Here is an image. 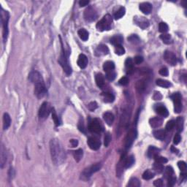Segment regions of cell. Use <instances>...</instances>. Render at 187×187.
<instances>
[{"label": "cell", "mask_w": 187, "mask_h": 187, "mask_svg": "<svg viewBox=\"0 0 187 187\" xmlns=\"http://www.w3.org/2000/svg\"><path fill=\"white\" fill-rule=\"evenodd\" d=\"M129 78L127 77H123V78H121L119 81V83L121 86H126V85L129 83Z\"/></svg>", "instance_id": "cell-54"}, {"label": "cell", "mask_w": 187, "mask_h": 187, "mask_svg": "<svg viewBox=\"0 0 187 187\" xmlns=\"http://www.w3.org/2000/svg\"><path fill=\"white\" fill-rule=\"evenodd\" d=\"M141 184L140 181L137 178H132L130 180L127 184V186L129 187H140Z\"/></svg>", "instance_id": "cell-36"}, {"label": "cell", "mask_w": 187, "mask_h": 187, "mask_svg": "<svg viewBox=\"0 0 187 187\" xmlns=\"http://www.w3.org/2000/svg\"><path fill=\"white\" fill-rule=\"evenodd\" d=\"M156 112L158 114H159V115L164 117H167L169 114L168 111H167V108L164 106H162V105H159V106L156 107Z\"/></svg>", "instance_id": "cell-32"}, {"label": "cell", "mask_w": 187, "mask_h": 187, "mask_svg": "<svg viewBox=\"0 0 187 187\" xmlns=\"http://www.w3.org/2000/svg\"><path fill=\"white\" fill-rule=\"evenodd\" d=\"M0 151H1L0 152V165H1V168H3L7 161V152L6 148L4 147V145L2 144V146H1Z\"/></svg>", "instance_id": "cell-17"}, {"label": "cell", "mask_w": 187, "mask_h": 187, "mask_svg": "<svg viewBox=\"0 0 187 187\" xmlns=\"http://www.w3.org/2000/svg\"><path fill=\"white\" fill-rule=\"evenodd\" d=\"M143 61V57L141 56H136L134 59V62L136 64H140Z\"/></svg>", "instance_id": "cell-56"}, {"label": "cell", "mask_w": 187, "mask_h": 187, "mask_svg": "<svg viewBox=\"0 0 187 187\" xmlns=\"http://www.w3.org/2000/svg\"><path fill=\"white\" fill-rule=\"evenodd\" d=\"M169 30V27L166 23L161 22L159 24V31L162 33H166Z\"/></svg>", "instance_id": "cell-43"}, {"label": "cell", "mask_w": 187, "mask_h": 187, "mask_svg": "<svg viewBox=\"0 0 187 187\" xmlns=\"http://www.w3.org/2000/svg\"><path fill=\"white\" fill-rule=\"evenodd\" d=\"M178 168L181 170V173H186L187 166H186V164L185 162H184V161H180V162H178Z\"/></svg>", "instance_id": "cell-46"}, {"label": "cell", "mask_w": 187, "mask_h": 187, "mask_svg": "<svg viewBox=\"0 0 187 187\" xmlns=\"http://www.w3.org/2000/svg\"><path fill=\"white\" fill-rule=\"evenodd\" d=\"M171 151H173V153H178V149H176V148H175L174 146H172L171 147Z\"/></svg>", "instance_id": "cell-64"}, {"label": "cell", "mask_w": 187, "mask_h": 187, "mask_svg": "<svg viewBox=\"0 0 187 187\" xmlns=\"http://www.w3.org/2000/svg\"><path fill=\"white\" fill-rule=\"evenodd\" d=\"M106 78L108 80V81H113L115 80V77H116V73L115 72V71L114 70H112V71H111V72H106Z\"/></svg>", "instance_id": "cell-47"}, {"label": "cell", "mask_w": 187, "mask_h": 187, "mask_svg": "<svg viewBox=\"0 0 187 187\" xmlns=\"http://www.w3.org/2000/svg\"><path fill=\"white\" fill-rule=\"evenodd\" d=\"M115 69V64L113 61H107L103 64V70L105 72H111Z\"/></svg>", "instance_id": "cell-25"}, {"label": "cell", "mask_w": 187, "mask_h": 187, "mask_svg": "<svg viewBox=\"0 0 187 187\" xmlns=\"http://www.w3.org/2000/svg\"><path fill=\"white\" fill-rule=\"evenodd\" d=\"M149 124L151 127L153 128H159L163 124V121L159 117H154V118H151L149 120Z\"/></svg>", "instance_id": "cell-18"}, {"label": "cell", "mask_w": 187, "mask_h": 187, "mask_svg": "<svg viewBox=\"0 0 187 187\" xmlns=\"http://www.w3.org/2000/svg\"><path fill=\"white\" fill-rule=\"evenodd\" d=\"M73 156H74V158H75V161H76L77 162H79L82 159V158H83V151L82 149H78L76 150V151H73Z\"/></svg>", "instance_id": "cell-35"}, {"label": "cell", "mask_w": 187, "mask_h": 187, "mask_svg": "<svg viewBox=\"0 0 187 187\" xmlns=\"http://www.w3.org/2000/svg\"><path fill=\"white\" fill-rule=\"evenodd\" d=\"M97 17V12L92 7H89L84 11V18L86 20L89 22H92L96 20Z\"/></svg>", "instance_id": "cell-11"}, {"label": "cell", "mask_w": 187, "mask_h": 187, "mask_svg": "<svg viewBox=\"0 0 187 187\" xmlns=\"http://www.w3.org/2000/svg\"><path fill=\"white\" fill-rule=\"evenodd\" d=\"M89 4V1L87 0H81L79 2V5L81 7H85Z\"/></svg>", "instance_id": "cell-62"}, {"label": "cell", "mask_w": 187, "mask_h": 187, "mask_svg": "<svg viewBox=\"0 0 187 187\" xmlns=\"http://www.w3.org/2000/svg\"><path fill=\"white\" fill-rule=\"evenodd\" d=\"M181 135L178 133V134H176L175 135L174 139H173V143H174V144H175V145H178V144L181 142Z\"/></svg>", "instance_id": "cell-59"}, {"label": "cell", "mask_w": 187, "mask_h": 187, "mask_svg": "<svg viewBox=\"0 0 187 187\" xmlns=\"http://www.w3.org/2000/svg\"><path fill=\"white\" fill-rule=\"evenodd\" d=\"M11 124V119L10 116L8 113H5L3 115V129L4 130H8Z\"/></svg>", "instance_id": "cell-28"}, {"label": "cell", "mask_w": 187, "mask_h": 187, "mask_svg": "<svg viewBox=\"0 0 187 187\" xmlns=\"http://www.w3.org/2000/svg\"><path fill=\"white\" fill-rule=\"evenodd\" d=\"M129 109H126L123 112L121 115V118L120 124L121 125H122V126H126V125L128 124V122H129V120H130V114L129 115Z\"/></svg>", "instance_id": "cell-22"}, {"label": "cell", "mask_w": 187, "mask_h": 187, "mask_svg": "<svg viewBox=\"0 0 187 187\" xmlns=\"http://www.w3.org/2000/svg\"><path fill=\"white\" fill-rule=\"evenodd\" d=\"M175 126H176L177 131L178 132H181L184 130V119L183 117H178V119H176V121H175Z\"/></svg>", "instance_id": "cell-31"}, {"label": "cell", "mask_w": 187, "mask_h": 187, "mask_svg": "<svg viewBox=\"0 0 187 187\" xmlns=\"http://www.w3.org/2000/svg\"><path fill=\"white\" fill-rule=\"evenodd\" d=\"M165 174L167 176V178L172 176V175H174V170H173V168L171 166H167V167H166Z\"/></svg>", "instance_id": "cell-50"}, {"label": "cell", "mask_w": 187, "mask_h": 187, "mask_svg": "<svg viewBox=\"0 0 187 187\" xmlns=\"http://www.w3.org/2000/svg\"><path fill=\"white\" fill-rule=\"evenodd\" d=\"M154 185L156 187H162L163 186V181L162 179H157L155 181H154Z\"/></svg>", "instance_id": "cell-60"}, {"label": "cell", "mask_w": 187, "mask_h": 187, "mask_svg": "<svg viewBox=\"0 0 187 187\" xmlns=\"http://www.w3.org/2000/svg\"><path fill=\"white\" fill-rule=\"evenodd\" d=\"M159 72L161 75H162V76H167L169 74L168 70H167L166 67H163V68L160 69Z\"/></svg>", "instance_id": "cell-58"}, {"label": "cell", "mask_w": 187, "mask_h": 187, "mask_svg": "<svg viewBox=\"0 0 187 187\" xmlns=\"http://www.w3.org/2000/svg\"><path fill=\"white\" fill-rule=\"evenodd\" d=\"M160 152V149L155 146H150L148 149V152H147V155L149 158H154L158 156Z\"/></svg>", "instance_id": "cell-21"}, {"label": "cell", "mask_w": 187, "mask_h": 187, "mask_svg": "<svg viewBox=\"0 0 187 187\" xmlns=\"http://www.w3.org/2000/svg\"><path fill=\"white\" fill-rule=\"evenodd\" d=\"M160 39L163 41L164 43L170 44L172 42L171 35L169 34H163L160 35Z\"/></svg>", "instance_id": "cell-41"}, {"label": "cell", "mask_w": 187, "mask_h": 187, "mask_svg": "<svg viewBox=\"0 0 187 187\" xmlns=\"http://www.w3.org/2000/svg\"><path fill=\"white\" fill-rule=\"evenodd\" d=\"M171 98L174 103V111L175 113H179L182 111L183 105H182V97L179 93H175L171 96Z\"/></svg>", "instance_id": "cell-6"}, {"label": "cell", "mask_w": 187, "mask_h": 187, "mask_svg": "<svg viewBox=\"0 0 187 187\" xmlns=\"http://www.w3.org/2000/svg\"><path fill=\"white\" fill-rule=\"evenodd\" d=\"M145 87H146V84H145V81L142 80V81H138L136 84V88H137V90L140 93H142L144 90H145Z\"/></svg>", "instance_id": "cell-38"}, {"label": "cell", "mask_w": 187, "mask_h": 187, "mask_svg": "<svg viewBox=\"0 0 187 187\" xmlns=\"http://www.w3.org/2000/svg\"><path fill=\"white\" fill-rule=\"evenodd\" d=\"M14 176H15V170L14 169H13V167H10L9 170H8V178H9V180L10 181V180H12L13 178H14Z\"/></svg>", "instance_id": "cell-55"}, {"label": "cell", "mask_w": 187, "mask_h": 187, "mask_svg": "<svg viewBox=\"0 0 187 187\" xmlns=\"http://www.w3.org/2000/svg\"><path fill=\"white\" fill-rule=\"evenodd\" d=\"M154 170L156 171V173H162L164 171V167L162 165V164L159 163V162H155L154 164Z\"/></svg>", "instance_id": "cell-42"}, {"label": "cell", "mask_w": 187, "mask_h": 187, "mask_svg": "<svg viewBox=\"0 0 187 187\" xmlns=\"http://www.w3.org/2000/svg\"><path fill=\"white\" fill-rule=\"evenodd\" d=\"M101 167L102 165L100 163H97L95 164H93V165L89 166L87 168L84 169V170L81 173V178L82 180H83V181H86V180H88L91 176L92 174L98 172L99 170L101 169Z\"/></svg>", "instance_id": "cell-4"}, {"label": "cell", "mask_w": 187, "mask_h": 187, "mask_svg": "<svg viewBox=\"0 0 187 187\" xmlns=\"http://www.w3.org/2000/svg\"><path fill=\"white\" fill-rule=\"evenodd\" d=\"M175 121L173 120L169 121L167 123V124H166V130H167V131H170V130H173L175 126Z\"/></svg>", "instance_id": "cell-51"}, {"label": "cell", "mask_w": 187, "mask_h": 187, "mask_svg": "<svg viewBox=\"0 0 187 187\" xmlns=\"http://www.w3.org/2000/svg\"><path fill=\"white\" fill-rule=\"evenodd\" d=\"M78 129L81 132L83 133H86V130H85V126H84V124H83V120H80L79 124H78Z\"/></svg>", "instance_id": "cell-57"}, {"label": "cell", "mask_w": 187, "mask_h": 187, "mask_svg": "<svg viewBox=\"0 0 187 187\" xmlns=\"http://www.w3.org/2000/svg\"><path fill=\"white\" fill-rule=\"evenodd\" d=\"M164 59L165 60V61L167 63H168L169 64H170L171 66H174L176 64L177 62V59L176 56L173 52L169 51H166L164 53Z\"/></svg>", "instance_id": "cell-12"}, {"label": "cell", "mask_w": 187, "mask_h": 187, "mask_svg": "<svg viewBox=\"0 0 187 187\" xmlns=\"http://www.w3.org/2000/svg\"><path fill=\"white\" fill-rule=\"evenodd\" d=\"M154 159L156 162H159V163H161V164H165L168 162L167 158L163 157V156H159V155L156 156V157H154Z\"/></svg>", "instance_id": "cell-49"}, {"label": "cell", "mask_w": 187, "mask_h": 187, "mask_svg": "<svg viewBox=\"0 0 187 187\" xmlns=\"http://www.w3.org/2000/svg\"><path fill=\"white\" fill-rule=\"evenodd\" d=\"M125 13H126V10H125L124 8L122 7V8H121L120 9L115 13L114 18H115V19H116V20H119V19L121 18L124 16Z\"/></svg>", "instance_id": "cell-40"}, {"label": "cell", "mask_w": 187, "mask_h": 187, "mask_svg": "<svg viewBox=\"0 0 187 187\" xmlns=\"http://www.w3.org/2000/svg\"><path fill=\"white\" fill-rule=\"evenodd\" d=\"M102 97L103 101L104 102H113L115 100V97L113 94L108 93V92H105V93L102 94Z\"/></svg>", "instance_id": "cell-26"}, {"label": "cell", "mask_w": 187, "mask_h": 187, "mask_svg": "<svg viewBox=\"0 0 187 187\" xmlns=\"http://www.w3.org/2000/svg\"><path fill=\"white\" fill-rule=\"evenodd\" d=\"M51 111H52V119H53V121H54L55 125H56V126H59V125L61 124V120H60L59 117L57 115L54 108H53V109L51 110Z\"/></svg>", "instance_id": "cell-39"}, {"label": "cell", "mask_w": 187, "mask_h": 187, "mask_svg": "<svg viewBox=\"0 0 187 187\" xmlns=\"http://www.w3.org/2000/svg\"><path fill=\"white\" fill-rule=\"evenodd\" d=\"M59 63L61 66V67H62L64 71L67 75H71V73H72V67H71L70 63H69L68 55L66 53L65 51L64 50L63 48L61 54L60 56L59 59Z\"/></svg>", "instance_id": "cell-3"}, {"label": "cell", "mask_w": 187, "mask_h": 187, "mask_svg": "<svg viewBox=\"0 0 187 187\" xmlns=\"http://www.w3.org/2000/svg\"><path fill=\"white\" fill-rule=\"evenodd\" d=\"M87 143L89 148L94 151H97L98 149H100V146H101L100 140L96 137H90L88 140Z\"/></svg>", "instance_id": "cell-14"}, {"label": "cell", "mask_w": 187, "mask_h": 187, "mask_svg": "<svg viewBox=\"0 0 187 187\" xmlns=\"http://www.w3.org/2000/svg\"><path fill=\"white\" fill-rule=\"evenodd\" d=\"M88 58L86 55L81 54L78 56V65L81 69H85L88 64Z\"/></svg>", "instance_id": "cell-19"}, {"label": "cell", "mask_w": 187, "mask_h": 187, "mask_svg": "<svg viewBox=\"0 0 187 187\" xmlns=\"http://www.w3.org/2000/svg\"><path fill=\"white\" fill-rule=\"evenodd\" d=\"M124 41V38L121 35H115V36L113 37L111 39V44L116 46V45H121V43Z\"/></svg>", "instance_id": "cell-29"}, {"label": "cell", "mask_w": 187, "mask_h": 187, "mask_svg": "<svg viewBox=\"0 0 187 187\" xmlns=\"http://www.w3.org/2000/svg\"><path fill=\"white\" fill-rule=\"evenodd\" d=\"M29 79L31 83H34V84L44 82L42 75L38 71H32V72H30L29 75Z\"/></svg>", "instance_id": "cell-13"}, {"label": "cell", "mask_w": 187, "mask_h": 187, "mask_svg": "<svg viewBox=\"0 0 187 187\" xmlns=\"http://www.w3.org/2000/svg\"><path fill=\"white\" fill-rule=\"evenodd\" d=\"M167 180H168V184H167V185H168L169 186H173L175 185V182H176V178H175L174 175H172V176L167 178Z\"/></svg>", "instance_id": "cell-52"}, {"label": "cell", "mask_w": 187, "mask_h": 187, "mask_svg": "<svg viewBox=\"0 0 187 187\" xmlns=\"http://www.w3.org/2000/svg\"><path fill=\"white\" fill-rule=\"evenodd\" d=\"M51 107L48 102H44L39 110V116L40 119H46L51 111Z\"/></svg>", "instance_id": "cell-10"}, {"label": "cell", "mask_w": 187, "mask_h": 187, "mask_svg": "<svg viewBox=\"0 0 187 187\" xmlns=\"http://www.w3.org/2000/svg\"><path fill=\"white\" fill-rule=\"evenodd\" d=\"M139 8H140V10L142 11L143 13L148 15L151 13V10H152V5L149 2H143L140 5Z\"/></svg>", "instance_id": "cell-16"}, {"label": "cell", "mask_w": 187, "mask_h": 187, "mask_svg": "<svg viewBox=\"0 0 187 187\" xmlns=\"http://www.w3.org/2000/svg\"><path fill=\"white\" fill-rule=\"evenodd\" d=\"M111 139H112V137H111V134L110 132H107L104 135V145L105 147H108V145H110L111 142Z\"/></svg>", "instance_id": "cell-45"}, {"label": "cell", "mask_w": 187, "mask_h": 187, "mask_svg": "<svg viewBox=\"0 0 187 187\" xmlns=\"http://www.w3.org/2000/svg\"><path fill=\"white\" fill-rule=\"evenodd\" d=\"M115 53L119 56H121L125 53V49L124 48V47L121 45H116V46H115Z\"/></svg>", "instance_id": "cell-44"}, {"label": "cell", "mask_w": 187, "mask_h": 187, "mask_svg": "<svg viewBox=\"0 0 187 187\" xmlns=\"http://www.w3.org/2000/svg\"><path fill=\"white\" fill-rule=\"evenodd\" d=\"M95 81L96 83H97V86L100 88H102L104 85V78L102 74L98 73L95 76Z\"/></svg>", "instance_id": "cell-30"}, {"label": "cell", "mask_w": 187, "mask_h": 187, "mask_svg": "<svg viewBox=\"0 0 187 187\" xmlns=\"http://www.w3.org/2000/svg\"><path fill=\"white\" fill-rule=\"evenodd\" d=\"M134 22L138 27H140L143 29H145L149 26V21H148V19L142 17V16L134 18Z\"/></svg>", "instance_id": "cell-15"}, {"label": "cell", "mask_w": 187, "mask_h": 187, "mask_svg": "<svg viewBox=\"0 0 187 187\" xmlns=\"http://www.w3.org/2000/svg\"><path fill=\"white\" fill-rule=\"evenodd\" d=\"M34 94L39 99L45 97L47 94V89L44 82L34 84Z\"/></svg>", "instance_id": "cell-9"}, {"label": "cell", "mask_w": 187, "mask_h": 187, "mask_svg": "<svg viewBox=\"0 0 187 187\" xmlns=\"http://www.w3.org/2000/svg\"><path fill=\"white\" fill-rule=\"evenodd\" d=\"M112 17L109 14H107L102 18V20H100L98 23H97V30L100 31H108L111 29V25H112Z\"/></svg>", "instance_id": "cell-2"}, {"label": "cell", "mask_w": 187, "mask_h": 187, "mask_svg": "<svg viewBox=\"0 0 187 187\" xmlns=\"http://www.w3.org/2000/svg\"><path fill=\"white\" fill-rule=\"evenodd\" d=\"M78 34L82 40L86 41L89 39V32L85 29H81L80 30H78Z\"/></svg>", "instance_id": "cell-34"}, {"label": "cell", "mask_w": 187, "mask_h": 187, "mask_svg": "<svg viewBox=\"0 0 187 187\" xmlns=\"http://www.w3.org/2000/svg\"><path fill=\"white\" fill-rule=\"evenodd\" d=\"M95 53L97 56H104V55H107L109 53V49L106 45H100L96 49Z\"/></svg>", "instance_id": "cell-20"}, {"label": "cell", "mask_w": 187, "mask_h": 187, "mask_svg": "<svg viewBox=\"0 0 187 187\" xmlns=\"http://www.w3.org/2000/svg\"><path fill=\"white\" fill-rule=\"evenodd\" d=\"M156 85L162 88H169L170 86H171V83H170V81H166V80H163V79H158L156 80Z\"/></svg>", "instance_id": "cell-33"}, {"label": "cell", "mask_w": 187, "mask_h": 187, "mask_svg": "<svg viewBox=\"0 0 187 187\" xmlns=\"http://www.w3.org/2000/svg\"><path fill=\"white\" fill-rule=\"evenodd\" d=\"M155 176V173L150 170H145L143 174V178L144 180H151Z\"/></svg>", "instance_id": "cell-37"}, {"label": "cell", "mask_w": 187, "mask_h": 187, "mask_svg": "<svg viewBox=\"0 0 187 187\" xmlns=\"http://www.w3.org/2000/svg\"><path fill=\"white\" fill-rule=\"evenodd\" d=\"M162 96L159 92H155L154 95V100H162Z\"/></svg>", "instance_id": "cell-61"}, {"label": "cell", "mask_w": 187, "mask_h": 187, "mask_svg": "<svg viewBox=\"0 0 187 187\" xmlns=\"http://www.w3.org/2000/svg\"><path fill=\"white\" fill-rule=\"evenodd\" d=\"M128 40L130 41V42H132L134 44H137L140 42V38L136 35V34H132L131 36H130L128 38Z\"/></svg>", "instance_id": "cell-48"}, {"label": "cell", "mask_w": 187, "mask_h": 187, "mask_svg": "<svg viewBox=\"0 0 187 187\" xmlns=\"http://www.w3.org/2000/svg\"><path fill=\"white\" fill-rule=\"evenodd\" d=\"M154 136L156 137V139L160 140H163L165 139L166 136H167V132L165 130H155L154 132Z\"/></svg>", "instance_id": "cell-24"}, {"label": "cell", "mask_w": 187, "mask_h": 187, "mask_svg": "<svg viewBox=\"0 0 187 187\" xmlns=\"http://www.w3.org/2000/svg\"><path fill=\"white\" fill-rule=\"evenodd\" d=\"M97 107H98V105H97V103L96 102H91L89 103V105H88V108H89V111H95L97 108Z\"/></svg>", "instance_id": "cell-53"}, {"label": "cell", "mask_w": 187, "mask_h": 187, "mask_svg": "<svg viewBox=\"0 0 187 187\" xmlns=\"http://www.w3.org/2000/svg\"><path fill=\"white\" fill-rule=\"evenodd\" d=\"M137 130L135 128H132L130 132H128L127 135H126V138H125V143L124 145L126 148H130L132 146V145L134 143V140L137 137Z\"/></svg>", "instance_id": "cell-8"}, {"label": "cell", "mask_w": 187, "mask_h": 187, "mask_svg": "<svg viewBox=\"0 0 187 187\" xmlns=\"http://www.w3.org/2000/svg\"><path fill=\"white\" fill-rule=\"evenodd\" d=\"M70 143L72 145V147H77L78 145V140H75V139H72L70 140Z\"/></svg>", "instance_id": "cell-63"}, {"label": "cell", "mask_w": 187, "mask_h": 187, "mask_svg": "<svg viewBox=\"0 0 187 187\" xmlns=\"http://www.w3.org/2000/svg\"><path fill=\"white\" fill-rule=\"evenodd\" d=\"M10 16L8 11H4L2 8L1 12V21H2V28H3V40L6 41L8 35V21H9Z\"/></svg>", "instance_id": "cell-5"}, {"label": "cell", "mask_w": 187, "mask_h": 187, "mask_svg": "<svg viewBox=\"0 0 187 187\" xmlns=\"http://www.w3.org/2000/svg\"><path fill=\"white\" fill-rule=\"evenodd\" d=\"M50 151L52 161L55 165H61L65 162L67 154L63 145L56 138L51 139L50 141Z\"/></svg>", "instance_id": "cell-1"}, {"label": "cell", "mask_w": 187, "mask_h": 187, "mask_svg": "<svg viewBox=\"0 0 187 187\" xmlns=\"http://www.w3.org/2000/svg\"><path fill=\"white\" fill-rule=\"evenodd\" d=\"M89 131L94 134H100L103 131V126L100 120L94 119L91 121L89 126Z\"/></svg>", "instance_id": "cell-7"}, {"label": "cell", "mask_w": 187, "mask_h": 187, "mask_svg": "<svg viewBox=\"0 0 187 187\" xmlns=\"http://www.w3.org/2000/svg\"><path fill=\"white\" fill-rule=\"evenodd\" d=\"M103 119L108 126H111L114 121V115L112 113L106 112L103 114Z\"/></svg>", "instance_id": "cell-23"}, {"label": "cell", "mask_w": 187, "mask_h": 187, "mask_svg": "<svg viewBox=\"0 0 187 187\" xmlns=\"http://www.w3.org/2000/svg\"><path fill=\"white\" fill-rule=\"evenodd\" d=\"M125 67H126L127 72L129 74H131L133 72V67H134V63L131 58H127L125 61Z\"/></svg>", "instance_id": "cell-27"}]
</instances>
